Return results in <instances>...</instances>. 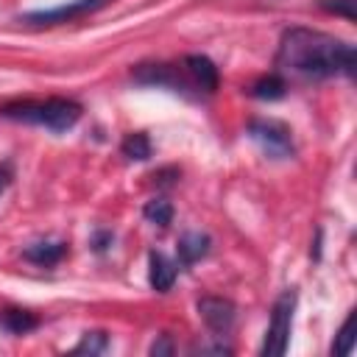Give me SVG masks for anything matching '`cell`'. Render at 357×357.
<instances>
[{
    "label": "cell",
    "instance_id": "6da1fadb",
    "mask_svg": "<svg viewBox=\"0 0 357 357\" xmlns=\"http://www.w3.org/2000/svg\"><path fill=\"white\" fill-rule=\"evenodd\" d=\"M276 73L301 78V81H321L329 75H351L354 73V47L332 33L312 31V28H287L276 47Z\"/></svg>",
    "mask_w": 357,
    "mask_h": 357
},
{
    "label": "cell",
    "instance_id": "7a4b0ae2",
    "mask_svg": "<svg viewBox=\"0 0 357 357\" xmlns=\"http://www.w3.org/2000/svg\"><path fill=\"white\" fill-rule=\"evenodd\" d=\"M81 103L70 98H45V100H17L6 103L0 109L3 117L28 123V126H42L47 131H67L78 123L81 117Z\"/></svg>",
    "mask_w": 357,
    "mask_h": 357
},
{
    "label": "cell",
    "instance_id": "3957f363",
    "mask_svg": "<svg viewBox=\"0 0 357 357\" xmlns=\"http://www.w3.org/2000/svg\"><path fill=\"white\" fill-rule=\"evenodd\" d=\"M293 310H296V290L279 293V298L273 301V310H271V324L265 329L262 349H259L265 357H279L287 351L290 329H293Z\"/></svg>",
    "mask_w": 357,
    "mask_h": 357
},
{
    "label": "cell",
    "instance_id": "277c9868",
    "mask_svg": "<svg viewBox=\"0 0 357 357\" xmlns=\"http://www.w3.org/2000/svg\"><path fill=\"white\" fill-rule=\"evenodd\" d=\"M248 137L262 148V153H268L271 159H287L293 156L296 145H293V131L271 117H254L248 120Z\"/></svg>",
    "mask_w": 357,
    "mask_h": 357
},
{
    "label": "cell",
    "instance_id": "5b68a950",
    "mask_svg": "<svg viewBox=\"0 0 357 357\" xmlns=\"http://www.w3.org/2000/svg\"><path fill=\"white\" fill-rule=\"evenodd\" d=\"M134 81L137 84H145V86H162V89H170V92H187L192 89L184 67L178 70L176 64H165V61H153V64H137L131 70Z\"/></svg>",
    "mask_w": 357,
    "mask_h": 357
},
{
    "label": "cell",
    "instance_id": "8992f818",
    "mask_svg": "<svg viewBox=\"0 0 357 357\" xmlns=\"http://www.w3.org/2000/svg\"><path fill=\"white\" fill-rule=\"evenodd\" d=\"M100 6H106V0H70L64 6H56V8H45V11H31L25 17H20L22 22H31V25H56V22H73V20H81L92 11H98Z\"/></svg>",
    "mask_w": 357,
    "mask_h": 357
},
{
    "label": "cell",
    "instance_id": "52a82bcc",
    "mask_svg": "<svg viewBox=\"0 0 357 357\" xmlns=\"http://www.w3.org/2000/svg\"><path fill=\"white\" fill-rule=\"evenodd\" d=\"M198 312H201L204 324L215 335L231 332L234 318H237V307L229 298H220V296H204V298H198Z\"/></svg>",
    "mask_w": 357,
    "mask_h": 357
},
{
    "label": "cell",
    "instance_id": "ba28073f",
    "mask_svg": "<svg viewBox=\"0 0 357 357\" xmlns=\"http://www.w3.org/2000/svg\"><path fill=\"white\" fill-rule=\"evenodd\" d=\"M184 73H187L192 89H198V92H215L218 89V67L212 64V59L192 53L184 59Z\"/></svg>",
    "mask_w": 357,
    "mask_h": 357
},
{
    "label": "cell",
    "instance_id": "9c48e42d",
    "mask_svg": "<svg viewBox=\"0 0 357 357\" xmlns=\"http://www.w3.org/2000/svg\"><path fill=\"white\" fill-rule=\"evenodd\" d=\"M148 279H151V287L159 290V293H167L176 282V262L170 257H165L162 251H151L148 254Z\"/></svg>",
    "mask_w": 357,
    "mask_h": 357
},
{
    "label": "cell",
    "instance_id": "30bf717a",
    "mask_svg": "<svg viewBox=\"0 0 357 357\" xmlns=\"http://www.w3.org/2000/svg\"><path fill=\"white\" fill-rule=\"evenodd\" d=\"M209 245H212V240H209L206 234H201V231H187V234L178 240V248H176L178 265H181V268L195 265L198 259H204V257L209 254Z\"/></svg>",
    "mask_w": 357,
    "mask_h": 357
},
{
    "label": "cell",
    "instance_id": "8fae6325",
    "mask_svg": "<svg viewBox=\"0 0 357 357\" xmlns=\"http://www.w3.org/2000/svg\"><path fill=\"white\" fill-rule=\"evenodd\" d=\"M64 254H67V243H61V240H39V243H31V245L22 251V257H25L28 262L45 265V268L61 262Z\"/></svg>",
    "mask_w": 357,
    "mask_h": 357
},
{
    "label": "cell",
    "instance_id": "7c38bea8",
    "mask_svg": "<svg viewBox=\"0 0 357 357\" xmlns=\"http://www.w3.org/2000/svg\"><path fill=\"white\" fill-rule=\"evenodd\" d=\"M284 89H287L284 75L271 73V75H262L259 81H254L248 92H251L254 98H259V100H276V98H282V95H284Z\"/></svg>",
    "mask_w": 357,
    "mask_h": 357
},
{
    "label": "cell",
    "instance_id": "4fadbf2b",
    "mask_svg": "<svg viewBox=\"0 0 357 357\" xmlns=\"http://www.w3.org/2000/svg\"><path fill=\"white\" fill-rule=\"evenodd\" d=\"M0 324L11 335H25V332H31V329L39 326V318L31 315V312H25V310H3L0 312Z\"/></svg>",
    "mask_w": 357,
    "mask_h": 357
},
{
    "label": "cell",
    "instance_id": "5bb4252c",
    "mask_svg": "<svg viewBox=\"0 0 357 357\" xmlns=\"http://www.w3.org/2000/svg\"><path fill=\"white\" fill-rule=\"evenodd\" d=\"M120 151H123V156L142 162V159H148V156H151V139H148V134L134 131V134H128V137L123 139Z\"/></svg>",
    "mask_w": 357,
    "mask_h": 357
},
{
    "label": "cell",
    "instance_id": "9a60e30c",
    "mask_svg": "<svg viewBox=\"0 0 357 357\" xmlns=\"http://www.w3.org/2000/svg\"><path fill=\"white\" fill-rule=\"evenodd\" d=\"M142 215H145V220L153 223V226H167V223L173 220V206H170V201H165V198H153V201H148V204L142 206Z\"/></svg>",
    "mask_w": 357,
    "mask_h": 357
},
{
    "label": "cell",
    "instance_id": "2e32d148",
    "mask_svg": "<svg viewBox=\"0 0 357 357\" xmlns=\"http://www.w3.org/2000/svg\"><path fill=\"white\" fill-rule=\"evenodd\" d=\"M106 349H109L106 332H86V335L73 346L75 354H100V351H106Z\"/></svg>",
    "mask_w": 357,
    "mask_h": 357
},
{
    "label": "cell",
    "instance_id": "e0dca14e",
    "mask_svg": "<svg viewBox=\"0 0 357 357\" xmlns=\"http://www.w3.org/2000/svg\"><path fill=\"white\" fill-rule=\"evenodd\" d=\"M351 346H354V335H351V315L346 318V324L340 326V332H337V340H335V346H332V351L335 354H340V357H346L349 351H351Z\"/></svg>",
    "mask_w": 357,
    "mask_h": 357
},
{
    "label": "cell",
    "instance_id": "ac0fdd59",
    "mask_svg": "<svg viewBox=\"0 0 357 357\" xmlns=\"http://www.w3.org/2000/svg\"><path fill=\"white\" fill-rule=\"evenodd\" d=\"M321 6L332 14H343L346 20H354V0H321Z\"/></svg>",
    "mask_w": 357,
    "mask_h": 357
},
{
    "label": "cell",
    "instance_id": "d6986e66",
    "mask_svg": "<svg viewBox=\"0 0 357 357\" xmlns=\"http://www.w3.org/2000/svg\"><path fill=\"white\" fill-rule=\"evenodd\" d=\"M151 354H173V343H170V337L167 335H162L159 340H153V346H151Z\"/></svg>",
    "mask_w": 357,
    "mask_h": 357
},
{
    "label": "cell",
    "instance_id": "ffe728a7",
    "mask_svg": "<svg viewBox=\"0 0 357 357\" xmlns=\"http://www.w3.org/2000/svg\"><path fill=\"white\" fill-rule=\"evenodd\" d=\"M11 184V170L6 167V165H0V195L6 192V187Z\"/></svg>",
    "mask_w": 357,
    "mask_h": 357
},
{
    "label": "cell",
    "instance_id": "44dd1931",
    "mask_svg": "<svg viewBox=\"0 0 357 357\" xmlns=\"http://www.w3.org/2000/svg\"><path fill=\"white\" fill-rule=\"evenodd\" d=\"M106 243H112V234H98L95 248H98V251H103V248H106Z\"/></svg>",
    "mask_w": 357,
    "mask_h": 357
}]
</instances>
